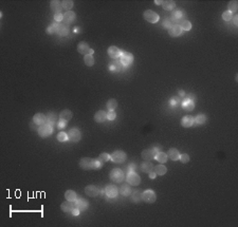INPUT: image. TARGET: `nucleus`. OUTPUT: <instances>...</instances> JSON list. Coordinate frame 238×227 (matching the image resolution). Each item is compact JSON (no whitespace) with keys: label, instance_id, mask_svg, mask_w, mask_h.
<instances>
[{"label":"nucleus","instance_id":"f03ea898","mask_svg":"<svg viewBox=\"0 0 238 227\" xmlns=\"http://www.w3.org/2000/svg\"><path fill=\"white\" fill-rule=\"evenodd\" d=\"M110 160L113 163H117V164H122V163L125 162L126 160V153L122 150H117L110 155Z\"/></svg>","mask_w":238,"mask_h":227},{"label":"nucleus","instance_id":"ddd939ff","mask_svg":"<svg viewBox=\"0 0 238 227\" xmlns=\"http://www.w3.org/2000/svg\"><path fill=\"white\" fill-rule=\"evenodd\" d=\"M85 192L90 198H94V196H97L100 193V190L94 185H88L87 187L85 188Z\"/></svg>","mask_w":238,"mask_h":227},{"label":"nucleus","instance_id":"a878e982","mask_svg":"<svg viewBox=\"0 0 238 227\" xmlns=\"http://www.w3.org/2000/svg\"><path fill=\"white\" fill-rule=\"evenodd\" d=\"M155 158L160 163V164H165V163L167 162L168 156H167V153H164V152H162V151H159L157 154H156Z\"/></svg>","mask_w":238,"mask_h":227},{"label":"nucleus","instance_id":"39448f33","mask_svg":"<svg viewBox=\"0 0 238 227\" xmlns=\"http://www.w3.org/2000/svg\"><path fill=\"white\" fill-rule=\"evenodd\" d=\"M142 200L145 201L146 203L151 204V203H155L157 200V196H156L155 191L151 189L145 190L144 192H142Z\"/></svg>","mask_w":238,"mask_h":227},{"label":"nucleus","instance_id":"0eeeda50","mask_svg":"<svg viewBox=\"0 0 238 227\" xmlns=\"http://www.w3.org/2000/svg\"><path fill=\"white\" fill-rule=\"evenodd\" d=\"M159 151H160V148H155V147L150 148V149H146L142 152L141 156L144 158V160L150 161V160H153V158H155L156 154H157Z\"/></svg>","mask_w":238,"mask_h":227},{"label":"nucleus","instance_id":"09e8293b","mask_svg":"<svg viewBox=\"0 0 238 227\" xmlns=\"http://www.w3.org/2000/svg\"><path fill=\"white\" fill-rule=\"evenodd\" d=\"M115 117H117V113L115 111H109L107 113V119L109 120H115Z\"/></svg>","mask_w":238,"mask_h":227},{"label":"nucleus","instance_id":"37998d69","mask_svg":"<svg viewBox=\"0 0 238 227\" xmlns=\"http://www.w3.org/2000/svg\"><path fill=\"white\" fill-rule=\"evenodd\" d=\"M99 160L101 161L102 164H104V163L108 162V161L110 160V155H109V154H108V153H106V152H104V153H101V154H100Z\"/></svg>","mask_w":238,"mask_h":227},{"label":"nucleus","instance_id":"f257e3e1","mask_svg":"<svg viewBox=\"0 0 238 227\" xmlns=\"http://www.w3.org/2000/svg\"><path fill=\"white\" fill-rule=\"evenodd\" d=\"M37 132H38V135L43 138L49 137L52 133H53V127L50 124H43V125H40L37 129Z\"/></svg>","mask_w":238,"mask_h":227},{"label":"nucleus","instance_id":"9b49d317","mask_svg":"<svg viewBox=\"0 0 238 227\" xmlns=\"http://www.w3.org/2000/svg\"><path fill=\"white\" fill-rule=\"evenodd\" d=\"M121 63L125 67L127 66H130L133 61V55L131 53H128V52H125V53H122L121 55Z\"/></svg>","mask_w":238,"mask_h":227},{"label":"nucleus","instance_id":"0e129e2a","mask_svg":"<svg viewBox=\"0 0 238 227\" xmlns=\"http://www.w3.org/2000/svg\"><path fill=\"white\" fill-rule=\"evenodd\" d=\"M74 32H79V28H75V29H74Z\"/></svg>","mask_w":238,"mask_h":227},{"label":"nucleus","instance_id":"c9c22d12","mask_svg":"<svg viewBox=\"0 0 238 227\" xmlns=\"http://www.w3.org/2000/svg\"><path fill=\"white\" fill-rule=\"evenodd\" d=\"M84 61H85L86 66L88 67H92L94 65V57H93L91 54H88V55L84 56Z\"/></svg>","mask_w":238,"mask_h":227},{"label":"nucleus","instance_id":"8fccbe9b","mask_svg":"<svg viewBox=\"0 0 238 227\" xmlns=\"http://www.w3.org/2000/svg\"><path fill=\"white\" fill-rule=\"evenodd\" d=\"M66 126H67V122L64 120V119H61L58 122H57V128H58V129H64Z\"/></svg>","mask_w":238,"mask_h":227},{"label":"nucleus","instance_id":"2f4dec72","mask_svg":"<svg viewBox=\"0 0 238 227\" xmlns=\"http://www.w3.org/2000/svg\"><path fill=\"white\" fill-rule=\"evenodd\" d=\"M106 106H107V108H108V110H109V111H115V110L117 109V107H118L117 99H115V98H111V99H109L107 102V104H106Z\"/></svg>","mask_w":238,"mask_h":227},{"label":"nucleus","instance_id":"7c9ffc66","mask_svg":"<svg viewBox=\"0 0 238 227\" xmlns=\"http://www.w3.org/2000/svg\"><path fill=\"white\" fill-rule=\"evenodd\" d=\"M141 169H142V171L146 172V173H149V172H151L153 170V166L151 163L145 162L141 165Z\"/></svg>","mask_w":238,"mask_h":227},{"label":"nucleus","instance_id":"13d9d810","mask_svg":"<svg viewBox=\"0 0 238 227\" xmlns=\"http://www.w3.org/2000/svg\"><path fill=\"white\" fill-rule=\"evenodd\" d=\"M156 176H157V173L156 172H153V171H151V172H149V178H156Z\"/></svg>","mask_w":238,"mask_h":227},{"label":"nucleus","instance_id":"5701e85b","mask_svg":"<svg viewBox=\"0 0 238 227\" xmlns=\"http://www.w3.org/2000/svg\"><path fill=\"white\" fill-rule=\"evenodd\" d=\"M182 108L186 110V111H193L194 108H195V102H194V100H189L187 98H185L183 100V102H182Z\"/></svg>","mask_w":238,"mask_h":227},{"label":"nucleus","instance_id":"a211bd4d","mask_svg":"<svg viewBox=\"0 0 238 227\" xmlns=\"http://www.w3.org/2000/svg\"><path fill=\"white\" fill-rule=\"evenodd\" d=\"M75 207L79 209V211H84L88 208V202L85 199H76L75 200Z\"/></svg>","mask_w":238,"mask_h":227},{"label":"nucleus","instance_id":"052dcab7","mask_svg":"<svg viewBox=\"0 0 238 227\" xmlns=\"http://www.w3.org/2000/svg\"><path fill=\"white\" fill-rule=\"evenodd\" d=\"M133 169H135V165L131 164L130 166H129V170H128V171H129V172H132V171H133Z\"/></svg>","mask_w":238,"mask_h":227},{"label":"nucleus","instance_id":"79ce46f5","mask_svg":"<svg viewBox=\"0 0 238 227\" xmlns=\"http://www.w3.org/2000/svg\"><path fill=\"white\" fill-rule=\"evenodd\" d=\"M195 122H197L198 125H203L207 122V116L203 115V114H199L197 117L195 118Z\"/></svg>","mask_w":238,"mask_h":227},{"label":"nucleus","instance_id":"20e7f679","mask_svg":"<svg viewBox=\"0 0 238 227\" xmlns=\"http://www.w3.org/2000/svg\"><path fill=\"white\" fill-rule=\"evenodd\" d=\"M110 178L112 182L115 183H121L124 180V172L120 168H115L111 170L110 172Z\"/></svg>","mask_w":238,"mask_h":227},{"label":"nucleus","instance_id":"473e14b6","mask_svg":"<svg viewBox=\"0 0 238 227\" xmlns=\"http://www.w3.org/2000/svg\"><path fill=\"white\" fill-rule=\"evenodd\" d=\"M183 17V14H182L181 11H175L171 13V21H174V22H177V21H179L181 18Z\"/></svg>","mask_w":238,"mask_h":227},{"label":"nucleus","instance_id":"4d7b16f0","mask_svg":"<svg viewBox=\"0 0 238 227\" xmlns=\"http://www.w3.org/2000/svg\"><path fill=\"white\" fill-rule=\"evenodd\" d=\"M233 22H234V25L237 27V25H238V16L237 15H235L233 17Z\"/></svg>","mask_w":238,"mask_h":227},{"label":"nucleus","instance_id":"c03bdc74","mask_svg":"<svg viewBox=\"0 0 238 227\" xmlns=\"http://www.w3.org/2000/svg\"><path fill=\"white\" fill-rule=\"evenodd\" d=\"M57 140H58L59 142H66V140H68V134L65 133V132H59V133L57 134Z\"/></svg>","mask_w":238,"mask_h":227},{"label":"nucleus","instance_id":"423d86ee","mask_svg":"<svg viewBox=\"0 0 238 227\" xmlns=\"http://www.w3.org/2000/svg\"><path fill=\"white\" fill-rule=\"evenodd\" d=\"M143 17L145 18L146 21H148L150 23H157L159 21V15L151 10H147V11L144 12Z\"/></svg>","mask_w":238,"mask_h":227},{"label":"nucleus","instance_id":"412c9836","mask_svg":"<svg viewBox=\"0 0 238 227\" xmlns=\"http://www.w3.org/2000/svg\"><path fill=\"white\" fill-rule=\"evenodd\" d=\"M74 20H75V13L74 12L68 11L64 14V21H65L66 23L70 25V23H72Z\"/></svg>","mask_w":238,"mask_h":227},{"label":"nucleus","instance_id":"e2e57ef3","mask_svg":"<svg viewBox=\"0 0 238 227\" xmlns=\"http://www.w3.org/2000/svg\"><path fill=\"white\" fill-rule=\"evenodd\" d=\"M179 94H180V96H184V91H180Z\"/></svg>","mask_w":238,"mask_h":227},{"label":"nucleus","instance_id":"680f3d73","mask_svg":"<svg viewBox=\"0 0 238 227\" xmlns=\"http://www.w3.org/2000/svg\"><path fill=\"white\" fill-rule=\"evenodd\" d=\"M162 2H163V1H161V0H155V3L158 5H160V4L162 5Z\"/></svg>","mask_w":238,"mask_h":227},{"label":"nucleus","instance_id":"9d476101","mask_svg":"<svg viewBox=\"0 0 238 227\" xmlns=\"http://www.w3.org/2000/svg\"><path fill=\"white\" fill-rule=\"evenodd\" d=\"M127 182H128V184L131 185V186H138V185H140V183H141V178H140L139 174H137L135 171L129 172V174H128V176H127Z\"/></svg>","mask_w":238,"mask_h":227},{"label":"nucleus","instance_id":"7ed1b4c3","mask_svg":"<svg viewBox=\"0 0 238 227\" xmlns=\"http://www.w3.org/2000/svg\"><path fill=\"white\" fill-rule=\"evenodd\" d=\"M79 167L84 170L94 169V160L90 158H84L79 161Z\"/></svg>","mask_w":238,"mask_h":227},{"label":"nucleus","instance_id":"393cba45","mask_svg":"<svg viewBox=\"0 0 238 227\" xmlns=\"http://www.w3.org/2000/svg\"><path fill=\"white\" fill-rule=\"evenodd\" d=\"M167 156L171 158V161H178L180 158V153L176 148H171L167 152Z\"/></svg>","mask_w":238,"mask_h":227},{"label":"nucleus","instance_id":"ea45409f","mask_svg":"<svg viewBox=\"0 0 238 227\" xmlns=\"http://www.w3.org/2000/svg\"><path fill=\"white\" fill-rule=\"evenodd\" d=\"M57 119V115L55 113H48L47 115V120H48V124H50V125H53V122H55Z\"/></svg>","mask_w":238,"mask_h":227},{"label":"nucleus","instance_id":"f3484780","mask_svg":"<svg viewBox=\"0 0 238 227\" xmlns=\"http://www.w3.org/2000/svg\"><path fill=\"white\" fill-rule=\"evenodd\" d=\"M181 33H182V29L179 25H174L168 29V34L171 37H177V36L181 35Z\"/></svg>","mask_w":238,"mask_h":227},{"label":"nucleus","instance_id":"4468645a","mask_svg":"<svg viewBox=\"0 0 238 227\" xmlns=\"http://www.w3.org/2000/svg\"><path fill=\"white\" fill-rule=\"evenodd\" d=\"M61 210H63L64 212H67V214H69V212H72V210L75 208V202H72V201H66V202L61 203Z\"/></svg>","mask_w":238,"mask_h":227},{"label":"nucleus","instance_id":"6e6552de","mask_svg":"<svg viewBox=\"0 0 238 227\" xmlns=\"http://www.w3.org/2000/svg\"><path fill=\"white\" fill-rule=\"evenodd\" d=\"M53 25L55 27V33L58 34L61 37H65L69 34V29L66 25H63V23H53Z\"/></svg>","mask_w":238,"mask_h":227},{"label":"nucleus","instance_id":"a18cd8bd","mask_svg":"<svg viewBox=\"0 0 238 227\" xmlns=\"http://www.w3.org/2000/svg\"><path fill=\"white\" fill-rule=\"evenodd\" d=\"M54 20H55V22L61 23V21L64 20V15L61 13H56L54 15Z\"/></svg>","mask_w":238,"mask_h":227},{"label":"nucleus","instance_id":"f8f14e48","mask_svg":"<svg viewBox=\"0 0 238 227\" xmlns=\"http://www.w3.org/2000/svg\"><path fill=\"white\" fill-rule=\"evenodd\" d=\"M107 52H108V55L110 56L111 58H113V59H118V58H120L122 55V51L118 47H115V46H111V47L108 48Z\"/></svg>","mask_w":238,"mask_h":227},{"label":"nucleus","instance_id":"c756f323","mask_svg":"<svg viewBox=\"0 0 238 227\" xmlns=\"http://www.w3.org/2000/svg\"><path fill=\"white\" fill-rule=\"evenodd\" d=\"M130 196H131V201L133 203H139L140 201H142V192L140 190H135V191L131 192Z\"/></svg>","mask_w":238,"mask_h":227},{"label":"nucleus","instance_id":"e433bc0d","mask_svg":"<svg viewBox=\"0 0 238 227\" xmlns=\"http://www.w3.org/2000/svg\"><path fill=\"white\" fill-rule=\"evenodd\" d=\"M155 172L157 174H159V175H164V174L167 172V169L166 167L164 166V165H158V166H156L155 167Z\"/></svg>","mask_w":238,"mask_h":227},{"label":"nucleus","instance_id":"4be33fe9","mask_svg":"<svg viewBox=\"0 0 238 227\" xmlns=\"http://www.w3.org/2000/svg\"><path fill=\"white\" fill-rule=\"evenodd\" d=\"M107 119V113L103 110H100L95 113L94 115V120L97 122H104L105 120Z\"/></svg>","mask_w":238,"mask_h":227},{"label":"nucleus","instance_id":"4c0bfd02","mask_svg":"<svg viewBox=\"0 0 238 227\" xmlns=\"http://www.w3.org/2000/svg\"><path fill=\"white\" fill-rule=\"evenodd\" d=\"M228 7H229V12H231V13L237 12V10H238V2L236 1V0L230 1L229 4H228Z\"/></svg>","mask_w":238,"mask_h":227},{"label":"nucleus","instance_id":"bf43d9fd","mask_svg":"<svg viewBox=\"0 0 238 227\" xmlns=\"http://www.w3.org/2000/svg\"><path fill=\"white\" fill-rule=\"evenodd\" d=\"M195 96L193 95V94H189V95H187V99H189V100H195Z\"/></svg>","mask_w":238,"mask_h":227},{"label":"nucleus","instance_id":"6ab92c4d","mask_svg":"<svg viewBox=\"0 0 238 227\" xmlns=\"http://www.w3.org/2000/svg\"><path fill=\"white\" fill-rule=\"evenodd\" d=\"M46 120H47V116L43 115V113H36L33 117V122L38 126L43 125L46 122Z\"/></svg>","mask_w":238,"mask_h":227},{"label":"nucleus","instance_id":"b1692460","mask_svg":"<svg viewBox=\"0 0 238 227\" xmlns=\"http://www.w3.org/2000/svg\"><path fill=\"white\" fill-rule=\"evenodd\" d=\"M51 10L53 12H55V14L56 13H61V10H63V7H61V1H57V0H53V1H51Z\"/></svg>","mask_w":238,"mask_h":227},{"label":"nucleus","instance_id":"2eb2a0df","mask_svg":"<svg viewBox=\"0 0 238 227\" xmlns=\"http://www.w3.org/2000/svg\"><path fill=\"white\" fill-rule=\"evenodd\" d=\"M68 136H69L70 140H72V142H74V143H77V142H79V140H81V132H79V130L76 129V128H73V129L69 130V134H68Z\"/></svg>","mask_w":238,"mask_h":227},{"label":"nucleus","instance_id":"49530a36","mask_svg":"<svg viewBox=\"0 0 238 227\" xmlns=\"http://www.w3.org/2000/svg\"><path fill=\"white\" fill-rule=\"evenodd\" d=\"M180 161H181V163H183V164H185V163H189V154L184 153V154H180Z\"/></svg>","mask_w":238,"mask_h":227},{"label":"nucleus","instance_id":"c85d7f7f","mask_svg":"<svg viewBox=\"0 0 238 227\" xmlns=\"http://www.w3.org/2000/svg\"><path fill=\"white\" fill-rule=\"evenodd\" d=\"M59 116H61V119H64V120H66V122H68V120H70L72 118L73 114H72V112L70 111V110L66 109V110H63V111L61 112Z\"/></svg>","mask_w":238,"mask_h":227},{"label":"nucleus","instance_id":"603ef678","mask_svg":"<svg viewBox=\"0 0 238 227\" xmlns=\"http://www.w3.org/2000/svg\"><path fill=\"white\" fill-rule=\"evenodd\" d=\"M47 34H49V35H51V34H53V33H55V27H54L53 25H50L49 28L47 29Z\"/></svg>","mask_w":238,"mask_h":227},{"label":"nucleus","instance_id":"f704fd0d","mask_svg":"<svg viewBox=\"0 0 238 227\" xmlns=\"http://www.w3.org/2000/svg\"><path fill=\"white\" fill-rule=\"evenodd\" d=\"M122 63H120V61H113V63H110V66H109V70H110L111 72H118L120 71V70H122Z\"/></svg>","mask_w":238,"mask_h":227},{"label":"nucleus","instance_id":"a19ab883","mask_svg":"<svg viewBox=\"0 0 238 227\" xmlns=\"http://www.w3.org/2000/svg\"><path fill=\"white\" fill-rule=\"evenodd\" d=\"M180 27H181L182 31H183V30H184V31H189V30L192 29V23L189 20H184V21H182L181 22Z\"/></svg>","mask_w":238,"mask_h":227},{"label":"nucleus","instance_id":"aec40b11","mask_svg":"<svg viewBox=\"0 0 238 227\" xmlns=\"http://www.w3.org/2000/svg\"><path fill=\"white\" fill-rule=\"evenodd\" d=\"M194 122H195L194 117H192V116H189V115L184 116V117L181 119V125H182V127H184V128H189V127H191V126H193Z\"/></svg>","mask_w":238,"mask_h":227},{"label":"nucleus","instance_id":"dca6fc26","mask_svg":"<svg viewBox=\"0 0 238 227\" xmlns=\"http://www.w3.org/2000/svg\"><path fill=\"white\" fill-rule=\"evenodd\" d=\"M105 192L109 198H115L119 193V189L115 185H108L105 189Z\"/></svg>","mask_w":238,"mask_h":227},{"label":"nucleus","instance_id":"1a4fd4ad","mask_svg":"<svg viewBox=\"0 0 238 227\" xmlns=\"http://www.w3.org/2000/svg\"><path fill=\"white\" fill-rule=\"evenodd\" d=\"M77 51L81 54H84V55H88V54H91V55H92V54L94 53V50L91 49V48L89 47V45H88L87 43H85V41H82V43H79V46H77Z\"/></svg>","mask_w":238,"mask_h":227},{"label":"nucleus","instance_id":"cd10ccee","mask_svg":"<svg viewBox=\"0 0 238 227\" xmlns=\"http://www.w3.org/2000/svg\"><path fill=\"white\" fill-rule=\"evenodd\" d=\"M162 7H163L164 10H166V11H171L176 7V3L173 0H165V1L162 2Z\"/></svg>","mask_w":238,"mask_h":227},{"label":"nucleus","instance_id":"bb28decb","mask_svg":"<svg viewBox=\"0 0 238 227\" xmlns=\"http://www.w3.org/2000/svg\"><path fill=\"white\" fill-rule=\"evenodd\" d=\"M131 192H132V190H131V188L128 186V184L122 185V187L120 188V193L124 196H129L131 194Z\"/></svg>","mask_w":238,"mask_h":227},{"label":"nucleus","instance_id":"58836bf2","mask_svg":"<svg viewBox=\"0 0 238 227\" xmlns=\"http://www.w3.org/2000/svg\"><path fill=\"white\" fill-rule=\"evenodd\" d=\"M61 7H63V9L67 10V12L70 11L73 7V1L72 0H64V1H61Z\"/></svg>","mask_w":238,"mask_h":227},{"label":"nucleus","instance_id":"de8ad7c7","mask_svg":"<svg viewBox=\"0 0 238 227\" xmlns=\"http://www.w3.org/2000/svg\"><path fill=\"white\" fill-rule=\"evenodd\" d=\"M222 19L225 20V21H230V20L232 19V13L229 11L225 12V13L222 14Z\"/></svg>","mask_w":238,"mask_h":227},{"label":"nucleus","instance_id":"864d4df0","mask_svg":"<svg viewBox=\"0 0 238 227\" xmlns=\"http://www.w3.org/2000/svg\"><path fill=\"white\" fill-rule=\"evenodd\" d=\"M102 163L101 161L99 160V158H97V160H94V169H99V168L102 167Z\"/></svg>","mask_w":238,"mask_h":227},{"label":"nucleus","instance_id":"6e6d98bb","mask_svg":"<svg viewBox=\"0 0 238 227\" xmlns=\"http://www.w3.org/2000/svg\"><path fill=\"white\" fill-rule=\"evenodd\" d=\"M71 214H73V216H74V217H77V216H79V209H77V208L75 207L74 209L72 210V212H71Z\"/></svg>","mask_w":238,"mask_h":227},{"label":"nucleus","instance_id":"3c124183","mask_svg":"<svg viewBox=\"0 0 238 227\" xmlns=\"http://www.w3.org/2000/svg\"><path fill=\"white\" fill-rule=\"evenodd\" d=\"M169 104H171V107H175L176 105H178V104H179V98H178V97H173L171 100H169Z\"/></svg>","mask_w":238,"mask_h":227},{"label":"nucleus","instance_id":"5fc2aeb1","mask_svg":"<svg viewBox=\"0 0 238 227\" xmlns=\"http://www.w3.org/2000/svg\"><path fill=\"white\" fill-rule=\"evenodd\" d=\"M171 18H166V19H165V22H164V27H166L167 29H169V28L171 27Z\"/></svg>","mask_w":238,"mask_h":227},{"label":"nucleus","instance_id":"72a5a7b5","mask_svg":"<svg viewBox=\"0 0 238 227\" xmlns=\"http://www.w3.org/2000/svg\"><path fill=\"white\" fill-rule=\"evenodd\" d=\"M65 199L68 201L75 202V200H76V193H75L73 190H67V191L65 192Z\"/></svg>","mask_w":238,"mask_h":227}]
</instances>
